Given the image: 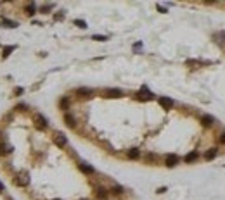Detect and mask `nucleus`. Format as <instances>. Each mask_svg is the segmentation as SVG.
Here are the masks:
<instances>
[{
  "mask_svg": "<svg viewBox=\"0 0 225 200\" xmlns=\"http://www.w3.org/2000/svg\"><path fill=\"white\" fill-rule=\"evenodd\" d=\"M178 161H180V159H178V155H177V154H168V155H166V159H165V164H166L168 167H175V166L178 164Z\"/></svg>",
  "mask_w": 225,
  "mask_h": 200,
  "instance_id": "f257e3e1",
  "label": "nucleus"
},
{
  "mask_svg": "<svg viewBox=\"0 0 225 200\" xmlns=\"http://www.w3.org/2000/svg\"><path fill=\"white\" fill-rule=\"evenodd\" d=\"M35 123H37L38 129H45V128L49 126V124H47V119H45L42 114H37V116H35Z\"/></svg>",
  "mask_w": 225,
  "mask_h": 200,
  "instance_id": "f03ea898",
  "label": "nucleus"
},
{
  "mask_svg": "<svg viewBox=\"0 0 225 200\" xmlns=\"http://www.w3.org/2000/svg\"><path fill=\"white\" fill-rule=\"evenodd\" d=\"M159 105L163 107V109H171L173 107V100L171 98H168V97H159Z\"/></svg>",
  "mask_w": 225,
  "mask_h": 200,
  "instance_id": "7ed1b4c3",
  "label": "nucleus"
},
{
  "mask_svg": "<svg viewBox=\"0 0 225 200\" xmlns=\"http://www.w3.org/2000/svg\"><path fill=\"white\" fill-rule=\"evenodd\" d=\"M217 155H218V148H215V147L213 148H208L206 152H204V161H213Z\"/></svg>",
  "mask_w": 225,
  "mask_h": 200,
  "instance_id": "20e7f679",
  "label": "nucleus"
},
{
  "mask_svg": "<svg viewBox=\"0 0 225 200\" xmlns=\"http://www.w3.org/2000/svg\"><path fill=\"white\" fill-rule=\"evenodd\" d=\"M54 142H56L57 147H66L68 143V140H66V136L62 135V133H56V136H54Z\"/></svg>",
  "mask_w": 225,
  "mask_h": 200,
  "instance_id": "39448f33",
  "label": "nucleus"
},
{
  "mask_svg": "<svg viewBox=\"0 0 225 200\" xmlns=\"http://www.w3.org/2000/svg\"><path fill=\"white\" fill-rule=\"evenodd\" d=\"M64 123H66L69 128H75L76 126L75 116H73V114H69V112H64Z\"/></svg>",
  "mask_w": 225,
  "mask_h": 200,
  "instance_id": "423d86ee",
  "label": "nucleus"
},
{
  "mask_svg": "<svg viewBox=\"0 0 225 200\" xmlns=\"http://www.w3.org/2000/svg\"><path fill=\"white\" fill-rule=\"evenodd\" d=\"M18 186H26L28 183H30V178H28V174H18V178L14 180Z\"/></svg>",
  "mask_w": 225,
  "mask_h": 200,
  "instance_id": "0eeeda50",
  "label": "nucleus"
},
{
  "mask_svg": "<svg viewBox=\"0 0 225 200\" xmlns=\"http://www.w3.org/2000/svg\"><path fill=\"white\" fill-rule=\"evenodd\" d=\"M123 95V91L118 90V88H108L106 90V97H109V98H116V97H121Z\"/></svg>",
  "mask_w": 225,
  "mask_h": 200,
  "instance_id": "6e6552de",
  "label": "nucleus"
},
{
  "mask_svg": "<svg viewBox=\"0 0 225 200\" xmlns=\"http://www.w3.org/2000/svg\"><path fill=\"white\" fill-rule=\"evenodd\" d=\"M92 93H94V91L90 90V88H78V90H76V95L81 97V98H87V97H90Z\"/></svg>",
  "mask_w": 225,
  "mask_h": 200,
  "instance_id": "1a4fd4ad",
  "label": "nucleus"
},
{
  "mask_svg": "<svg viewBox=\"0 0 225 200\" xmlns=\"http://www.w3.org/2000/svg\"><path fill=\"white\" fill-rule=\"evenodd\" d=\"M95 195H97V199H108L109 190H106V188H97V190H95Z\"/></svg>",
  "mask_w": 225,
  "mask_h": 200,
  "instance_id": "9d476101",
  "label": "nucleus"
},
{
  "mask_svg": "<svg viewBox=\"0 0 225 200\" xmlns=\"http://www.w3.org/2000/svg\"><path fill=\"white\" fill-rule=\"evenodd\" d=\"M78 167H80V171H81V173H85V174H94V167H92V166H87V164H80Z\"/></svg>",
  "mask_w": 225,
  "mask_h": 200,
  "instance_id": "9b49d317",
  "label": "nucleus"
},
{
  "mask_svg": "<svg viewBox=\"0 0 225 200\" xmlns=\"http://www.w3.org/2000/svg\"><path fill=\"white\" fill-rule=\"evenodd\" d=\"M197 157H199V154H197V152H190V154H187V155L184 157V161H185L187 164H190V162H194Z\"/></svg>",
  "mask_w": 225,
  "mask_h": 200,
  "instance_id": "f8f14e48",
  "label": "nucleus"
},
{
  "mask_svg": "<svg viewBox=\"0 0 225 200\" xmlns=\"http://www.w3.org/2000/svg\"><path fill=\"white\" fill-rule=\"evenodd\" d=\"M139 95H140V97H139L140 100H151V98H152V93H151V91H147L146 88H142Z\"/></svg>",
  "mask_w": 225,
  "mask_h": 200,
  "instance_id": "ddd939ff",
  "label": "nucleus"
},
{
  "mask_svg": "<svg viewBox=\"0 0 225 200\" xmlns=\"http://www.w3.org/2000/svg\"><path fill=\"white\" fill-rule=\"evenodd\" d=\"M24 12H26L28 16H33V14L37 12V5H35V4H28V5L24 7Z\"/></svg>",
  "mask_w": 225,
  "mask_h": 200,
  "instance_id": "4468645a",
  "label": "nucleus"
},
{
  "mask_svg": "<svg viewBox=\"0 0 225 200\" xmlns=\"http://www.w3.org/2000/svg\"><path fill=\"white\" fill-rule=\"evenodd\" d=\"M59 105H61L62 110H68L69 109V98H68V97H62V98L59 100Z\"/></svg>",
  "mask_w": 225,
  "mask_h": 200,
  "instance_id": "2eb2a0df",
  "label": "nucleus"
},
{
  "mask_svg": "<svg viewBox=\"0 0 225 200\" xmlns=\"http://www.w3.org/2000/svg\"><path fill=\"white\" fill-rule=\"evenodd\" d=\"M140 157V152L137 150V148H132L128 150V159H139Z\"/></svg>",
  "mask_w": 225,
  "mask_h": 200,
  "instance_id": "dca6fc26",
  "label": "nucleus"
},
{
  "mask_svg": "<svg viewBox=\"0 0 225 200\" xmlns=\"http://www.w3.org/2000/svg\"><path fill=\"white\" fill-rule=\"evenodd\" d=\"M201 121H203L204 126H211V124H213V117H211V116H203Z\"/></svg>",
  "mask_w": 225,
  "mask_h": 200,
  "instance_id": "f3484780",
  "label": "nucleus"
},
{
  "mask_svg": "<svg viewBox=\"0 0 225 200\" xmlns=\"http://www.w3.org/2000/svg\"><path fill=\"white\" fill-rule=\"evenodd\" d=\"M111 193H114V195H121V193H123V188L118 186V185H114V186L111 188Z\"/></svg>",
  "mask_w": 225,
  "mask_h": 200,
  "instance_id": "a211bd4d",
  "label": "nucleus"
},
{
  "mask_svg": "<svg viewBox=\"0 0 225 200\" xmlns=\"http://www.w3.org/2000/svg\"><path fill=\"white\" fill-rule=\"evenodd\" d=\"M75 24L78 26V28H81V29H85V28H87V22H85V21H80V19H76Z\"/></svg>",
  "mask_w": 225,
  "mask_h": 200,
  "instance_id": "6ab92c4d",
  "label": "nucleus"
},
{
  "mask_svg": "<svg viewBox=\"0 0 225 200\" xmlns=\"http://www.w3.org/2000/svg\"><path fill=\"white\" fill-rule=\"evenodd\" d=\"M92 40H95V41H106V40H108V36H102V35H94V36H92Z\"/></svg>",
  "mask_w": 225,
  "mask_h": 200,
  "instance_id": "aec40b11",
  "label": "nucleus"
},
{
  "mask_svg": "<svg viewBox=\"0 0 225 200\" xmlns=\"http://www.w3.org/2000/svg\"><path fill=\"white\" fill-rule=\"evenodd\" d=\"M14 48H16V47H7V48L4 50V57H7V55H9V52H12Z\"/></svg>",
  "mask_w": 225,
  "mask_h": 200,
  "instance_id": "412c9836",
  "label": "nucleus"
},
{
  "mask_svg": "<svg viewBox=\"0 0 225 200\" xmlns=\"http://www.w3.org/2000/svg\"><path fill=\"white\" fill-rule=\"evenodd\" d=\"M7 154V150H5V145L4 143H0V155H5Z\"/></svg>",
  "mask_w": 225,
  "mask_h": 200,
  "instance_id": "4be33fe9",
  "label": "nucleus"
},
{
  "mask_svg": "<svg viewBox=\"0 0 225 200\" xmlns=\"http://www.w3.org/2000/svg\"><path fill=\"white\" fill-rule=\"evenodd\" d=\"M50 9H52V5H45V7H42V12H43V14H47Z\"/></svg>",
  "mask_w": 225,
  "mask_h": 200,
  "instance_id": "5701e85b",
  "label": "nucleus"
},
{
  "mask_svg": "<svg viewBox=\"0 0 225 200\" xmlns=\"http://www.w3.org/2000/svg\"><path fill=\"white\" fill-rule=\"evenodd\" d=\"M218 142H220V143H224V145H225V133H222V135H220V138H218Z\"/></svg>",
  "mask_w": 225,
  "mask_h": 200,
  "instance_id": "b1692460",
  "label": "nucleus"
},
{
  "mask_svg": "<svg viewBox=\"0 0 225 200\" xmlns=\"http://www.w3.org/2000/svg\"><path fill=\"white\" fill-rule=\"evenodd\" d=\"M0 192H4V185L2 183H0Z\"/></svg>",
  "mask_w": 225,
  "mask_h": 200,
  "instance_id": "393cba45",
  "label": "nucleus"
},
{
  "mask_svg": "<svg viewBox=\"0 0 225 200\" xmlns=\"http://www.w3.org/2000/svg\"><path fill=\"white\" fill-rule=\"evenodd\" d=\"M56 200H59V199H56Z\"/></svg>",
  "mask_w": 225,
  "mask_h": 200,
  "instance_id": "a878e982",
  "label": "nucleus"
}]
</instances>
